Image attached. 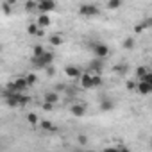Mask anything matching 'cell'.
<instances>
[{"mask_svg":"<svg viewBox=\"0 0 152 152\" xmlns=\"http://www.w3.org/2000/svg\"><path fill=\"white\" fill-rule=\"evenodd\" d=\"M90 47H91V50H93V54H95L97 59H104V57L109 56V47L106 43L95 41V43H90Z\"/></svg>","mask_w":152,"mask_h":152,"instance_id":"cell-1","label":"cell"},{"mask_svg":"<svg viewBox=\"0 0 152 152\" xmlns=\"http://www.w3.org/2000/svg\"><path fill=\"white\" fill-rule=\"evenodd\" d=\"M52 61H54V54L47 50L39 59H32V64H36L38 68H48L52 64Z\"/></svg>","mask_w":152,"mask_h":152,"instance_id":"cell-2","label":"cell"},{"mask_svg":"<svg viewBox=\"0 0 152 152\" xmlns=\"http://www.w3.org/2000/svg\"><path fill=\"white\" fill-rule=\"evenodd\" d=\"M57 4L52 2V0H41V2H38V13L39 15H48L50 11H56Z\"/></svg>","mask_w":152,"mask_h":152,"instance_id":"cell-3","label":"cell"},{"mask_svg":"<svg viewBox=\"0 0 152 152\" xmlns=\"http://www.w3.org/2000/svg\"><path fill=\"white\" fill-rule=\"evenodd\" d=\"M70 113H72L73 116L81 118V116H84V115L88 113V106H86V104H81V102H75V104L70 106Z\"/></svg>","mask_w":152,"mask_h":152,"instance_id":"cell-4","label":"cell"},{"mask_svg":"<svg viewBox=\"0 0 152 152\" xmlns=\"http://www.w3.org/2000/svg\"><path fill=\"white\" fill-rule=\"evenodd\" d=\"M79 15H83V16H95V15H99V7L93 6V4H83L79 7Z\"/></svg>","mask_w":152,"mask_h":152,"instance_id":"cell-5","label":"cell"},{"mask_svg":"<svg viewBox=\"0 0 152 152\" xmlns=\"http://www.w3.org/2000/svg\"><path fill=\"white\" fill-rule=\"evenodd\" d=\"M64 73H66V77H70V79H81V75L84 72H81V68L73 66V64H68V66H64Z\"/></svg>","mask_w":152,"mask_h":152,"instance_id":"cell-6","label":"cell"},{"mask_svg":"<svg viewBox=\"0 0 152 152\" xmlns=\"http://www.w3.org/2000/svg\"><path fill=\"white\" fill-rule=\"evenodd\" d=\"M81 86L83 88H93V73L91 72H84L81 75Z\"/></svg>","mask_w":152,"mask_h":152,"instance_id":"cell-7","label":"cell"},{"mask_svg":"<svg viewBox=\"0 0 152 152\" xmlns=\"http://www.w3.org/2000/svg\"><path fill=\"white\" fill-rule=\"evenodd\" d=\"M136 91H138L140 95H150V93H152V86H150L148 83H145V81H138Z\"/></svg>","mask_w":152,"mask_h":152,"instance_id":"cell-8","label":"cell"},{"mask_svg":"<svg viewBox=\"0 0 152 152\" xmlns=\"http://www.w3.org/2000/svg\"><path fill=\"white\" fill-rule=\"evenodd\" d=\"M27 32H29L31 36H43V32H45V31H43V29H39V25L34 22V23H29V25H27Z\"/></svg>","mask_w":152,"mask_h":152,"instance_id":"cell-9","label":"cell"},{"mask_svg":"<svg viewBox=\"0 0 152 152\" xmlns=\"http://www.w3.org/2000/svg\"><path fill=\"white\" fill-rule=\"evenodd\" d=\"M43 102H47V104H57L59 102V95H57V91H48V93H45V97H43Z\"/></svg>","mask_w":152,"mask_h":152,"instance_id":"cell-10","label":"cell"},{"mask_svg":"<svg viewBox=\"0 0 152 152\" xmlns=\"http://www.w3.org/2000/svg\"><path fill=\"white\" fill-rule=\"evenodd\" d=\"M36 23L39 25V29H43V31H45V29L50 25V16H48V15H38Z\"/></svg>","mask_w":152,"mask_h":152,"instance_id":"cell-11","label":"cell"},{"mask_svg":"<svg viewBox=\"0 0 152 152\" xmlns=\"http://www.w3.org/2000/svg\"><path fill=\"white\" fill-rule=\"evenodd\" d=\"M111 109H115V102L113 100H109V99L100 100V111H111Z\"/></svg>","mask_w":152,"mask_h":152,"instance_id":"cell-12","label":"cell"},{"mask_svg":"<svg viewBox=\"0 0 152 152\" xmlns=\"http://www.w3.org/2000/svg\"><path fill=\"white\" fill-rule=\"evenodd\" d=\"M147 75H148V68L147 66H138L136 68V77H138V81H143Z\"/></svg>","mask_w":152,"mask_h":152,"instance_id":"cell-13","label":"cell"},{"mask_svg":"<svg viewBox=\"0 0 152 152\" xmlns=\"http://www.w3.org/2000/svg\"><path fill=\"white\" fill-rule=\"evenodd\" d=\"M45 52H47V50L43 48V45H36V47L32 48V59H39Z\"/></svg>","mask_w":152,"mask_h":152,"instance_id":"cell-14","label":"cell"},{"mask_svg":"<svg viewBox=\"0 0 152 152\" xmlns=\"http://www.w3.org/2000/svg\"><path fill=\"white\" fill-rule=\"evenodd\" d=\"M48 41H50V45H54V47H59V45H63V36H59V34H52Z\"/></svg>","mask_w":152,"mask_h":152,"instance_id":"cell-15","label":"cell"},{"mask_svg":"<svg viewBox=\"0 0 152 152\" xmlns=\"http://www.w3.org/2000/svg\"><path fill=\"white\" fill-rule=\"evenodd\" d=\"M39 125H41V129H43V131H56L54 124H52V122H48V120H41V122H39Z\"/></svg>","mask_w":152,"mask_h":152,"instance_id":"cell-16","label":"cell"},{"mask_svg":"<svg viewBox=\"0 0 152 152\" xmlns=\"http://www.w3.org/2000/svg\"><path fill=\"white\" fill-rule=\"evenodd\" d=\"M27 122H29L31 125H38V124H39V118H38L36 113H29V115H27Z\"/></svg>","mask_w":152,"mask_h":152,"instance_id":"cell-17","label":"cell"},{"mask_svg":"<svg viewBox=\"0 0 152 152\" xmlns=\"http://www.w3.org/2000/svg\"><path fill=\"white\" fill-rule=\"evenodd\" d=\"M25 81H27V84H29V86H34V84H36V81H38L36 73H29V75H25Z\"/></svg>","mask_w":152,"mask_h":152,"instance_id":"cell-18","label":"cell"},{"mask_svg":"<svg viewBox=\"0 0 152 152\" xmlns=\"http://www.w3.org/2000/svg\"><path fill=\"white\" fill-rule=\"evenodd\" d=\"M122 47H124V48H127V50L134 48V39H132V38H125V39H124V43H122Z\"/></svg>","mask_w":152,"mask_h":152,"instance_id":"cell-19","label":"cell"},{"mask_svg":"<svg viewBox=\"0 0 152 152\" xmlns=\"http://www.w3.org/2000/svg\"><path fill=\"white\" fill-rule=\"evenodd\" d=\"M120 6H122L120 0H109V2H107V9H118Z\"/></svg>","mask_w":152,"mask_h":152,"instance_id":"cell-20","label":"cell"},{"mask_svg":"<svg viewBox=\"0 0 152 152\" xmlns=\"http://www.w3.org/2000/svg\"><path fill=\"white\" fill-rule=\"evenodd\" d=\"M145 29H148V27H147V23H145V20H143V22L136 23V27H134V32H141V31H145Z\"/></svg>","mask_w":152,"mask_h":152,"instance_id":"cell-21","label":"cell"},{"mask_svg":"<svg viewBox=\"0 0 152 152\" xmlns=\"http://www.w3.org/2000/svg\"><path fill=\"white\" fill-rule=\"evenodd\" d=\"M25 9L27 11H38V2H27L25 4Z\"/></svg>","mask_w":152,"mask_h":152,"instance_id":"cell-22","label":"cell"},{"mask_svg":"<svg viewBox=\"0 0 152 152\" xmlns=\"http://www.w3.org/2000/svg\"><path fill=\"white\" fill-rule=\"evenodd\" d=\"M100 84H102V77L100 75H93V88H97Z\"/></svg>","mask_w":152,"mask_h":152,"instance_id":"cell-23","label":"cell"},{"mask_svg":"<svg viewBox=\"0 0 152 152\" xmlns=\"http://www.w3.org/2000/svg\"><path fill=\"white\" fill-rule=\"evenodd\" d=\"M127 90H136L138 88V83H134V81H127Z\"/></svg>","mask_w":152,"mask_h":152,"instance_id":"cell-24","label":"cell"},{"mask_svg":"<svg viewBox=\"0 0 152 152\" xmlns=\"http://www.w3.org/2000/svg\"><path fill=\"white\" fill-rule=\"evenodd\" d=\"M102 152H120V147H106Z\"/></svg>","mask_w":152,"mask_h":152,"instance_id":"cell-25","label":"cell"},{"mask_svg":"<svg viewBox=\"0 0 152 152\" xmlns=\"http://www.w3.org/2000/svg\"><path fill=\"white\" fill-rule=\"evenodd\" d=\"M2 9H4V11H6V13L9 15V13H11V7H9V2H2Z\"/></svg>","mask_w":152,"mask_h":152,"instance_id":"cell-26","label":"cell"},{"mask_svg":"<svg viewBox=\"0 0 152 152\" xmlns=\"http://www.w3.org/2000/svg\"><path fill=\"white\" fill-rule=\"evenodd\" d=\"M77 140H79V143H81V145H86V143H88V138H86L84 134H81V136H79Z\"/></svg>","mask_w":152,"mask_h":152,"instance_id":"cell-27","label":"cell"},{"mask_svg":"<svg viewBox=\"0 0 152 152\" xmlns=\"http://www.w3.org/2000/svg\"><path fill=\"white\" fill-rule=\"evenodd\" d=\"M125 68H127V66H124V64H122V66H115V72H118V73H124V70H125Z\"/></svg>","mask_w":152,"mask_h":152,"instance_id":"cell-28","label":"cell"},{"mask_svg":"<svg viewBox=\"0 0 152 152\" xmlns=\"http://www.w3.org/2000/svg\"><path fill=\"white\" fill-rule=\"evenodd\" d=\"M52 107H54L52 104H47V102H43V109H47V111H50Z\"/></svg>","mask_w":152,"mask_h":152,"instance_id":"cell-29","label":"cell"},{"mask_svg":"<svg viewBox=\"0 0 152 152\" xmlns=\"http://www.w3.org/2000/svg\"><path fill=\"white\" fill-rule=\"evenodd\" d=\"M145 23H147V27H152V16L145 18Z\"/></svg>","mask_w":152,"mask_h":152,"instance_id":"cell-30","label":"cell"},{"mask_svg":"<svg viewBox=\"0 0 152 152\" xmlns=\"http://www.w3.org/2000/svg\"><path fill=\"white\" fill-rule=\"evenodd\" d=\"M45 70H47L48 75H54V68H52V66H48V68H45Z\"/></svg>","mask_w":152,"mask_h":152,"instance_id":"cell-31","label":"cell"},{"mask_svg":"<svg viewBox=\"0 0 152 152\" xmlns=\"http://www.w3.org/2000/svg\"><path fill=\"white\" fill-rule=\"evenodd\" d=\"M120 152H131V148H127V147H120Z\"/></svg>","mask_w":152,"mask_h":152,"instance_id":"cell-32","label":"cell"},{"mask_svg":"<svg viewBox=\"0 0 152 152\" xmlns=\"http://www.w3.org/2000/svg\"><path fill=\"white\" fill-rule=\"evenodd\" d=\"M72 152H84V150H72Z\"/></svg>","mask_w":152,"mask_h":152,"instance_id":"cell-33","label":"cell"},{"mask_svg":"<svg viewBox=\"0 0 152 152\" xmlns=\"http://www.w3.org/2000/svg\"><path fill=\"white\" fill-rule=\"evenodd\" d=\"M84 152H95V150H84Z\"/></svg>","mask_w":152,"mask_h":152,"instance_id":"cell-34","label":"cell"},{"mask_svg":"<svg viewBox=\"0 0 152 152\" xmlns=\"http://www.w3.org/2000/svg\"><path fill=\"white\" fill-rule=\"evenodd\" d=\"M150 150H152V141H150Z\"/></svg>","mask_w":152,"mask_h":152,"instance_id":"cell-35","label":"cell"}]
</instances>
